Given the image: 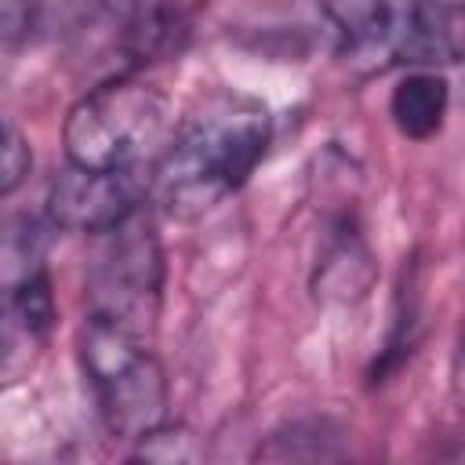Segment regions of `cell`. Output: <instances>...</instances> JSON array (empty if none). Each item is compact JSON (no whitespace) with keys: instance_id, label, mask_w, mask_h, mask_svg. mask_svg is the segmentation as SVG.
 Masks as SVG:
<instances>
[{"instance_id":"8","label":"cell","mask_w":465,"mask_h":465,"mask_svg":"<svg viewBox=\"0 0 465 465\" xmlns=\"http://www.w3.org/2000/svg\"><path fill=\"white\" fill-rule=\"evenodd\" d=\"M371 280H374L371 251H367L352 214L334 218L331 229H327L320 262H316V280H312L316 294L320 298H338V302L363 298Z\"/></svg>"},{"instance_id":"12","label":"cell","mask_w":465,"mask_h":465,"mask_svg":"<svg viewBox=\"0 0 465 465\" xmlns=\"http://www.w3.org/2000/svg\"><path fill=\"white\" fill-rule=\"evenodd\" d=\"M131 458H145V461H196L200 458V447L193 440V432L178 421H163L160 429H153L145 440L134 443Z\"/></svg>"},{"instance_id":"9","label":"cell","mask_w":465,"mask_h":465,"mask_svg":"<svg viewBox=\"0 0 465 465\" xmlns=\"http://www.w3.org/2000/svg\"><path fill=\"white\" fill-rule=\"evenodd\" d=\"M450 105V87L447 76L436 69H411L407 76L396 80L389 94V116L396 131L411 142H429L432 134L443 131Z\"/></svg>"},{"instance_id":"3","label":"cell","mask_w":465,"mask_h":465,"mask_svg":"<svg viewBox=\"0 0 465 465\" xmlns=\"http://www.w3.org/2000/svg\"><path fill=\"white\" fill-rule=\"evenodd\" d=\"M80 371L113 440L138 443L167 421V374L142 334L84 316Z\"/></svg>"},{"instance_id":"4","label":"cell","mask_w":465,"mask_h":465,"mask_svg":"<svg viewBox=\"0 0 465 465\" xmlns=\"http://www.w3.org/2000/svg\"><path fill=\"white\" fill-rule=\"evenodd\" d=\"M163 247L145 218L138 211L134 218L120 222L109 232L94 236V254L87 262V316L120 323L145 338L160 316L163 302Z\"/></svg>"},{"instance_id":"11","label":"cell","mask_w":465,"mask_h":465,"mask_svg":"<svg viewBox=\"0 0 465 465\" xmlns=\"http://www.w3.org/2000/svg\"><path fill=\"white\" fill-rule=\"evenodd\" d=\"M341 429L331 418H298L283 429L269 432L265 443H258L254 458L265 461H298V458H338L341 454Z\"/></svg>"},{"instance_id":"7","label":"cell","mask_w":465,"mask_h":465,"mask_svg":"<svg viewBox=\"0 0 465 465\" xmlns=\"http://www.w3.org/2000/svg\"><path fill=\"white\" fill-rule=\"evenodd\" d=\"M58 305L47 269H33L4 283V378L15 381L54 331Z\"/></svg>"},{"instance_id":"6","label":"cell","mask_w":465,"mask_h":465,"mask_svg":"<svg viewBox=\"0 0 465 465\" xmlns=\"http://www.w3.org/2000/svg\"><path fill=\"white\" fill-rule=\"evenodd\" d=\"M345 62L374 73L403 58L421 0H316Z\"/></svg>"},{"instance_id":"1","label":"cell","mask_w":465,"mask_h":465,"mask_svg":"<svg viewBox=\"0 0 465 465\" xmlns=\"http://www.w3.org/2000/svg\"><path fill=\"white\" fill-rule=\"evenodd\" d=\"M272 142V116L262 98L211 91L174 124L153 167V200L171 218H200L243 189Z\"/></svg>"},{"instance_id":"5","label":"cell","mask_w":465,"mask_h":465,"mask_svg":"<svg viewBox=\"0 0 465 465\" xmlns=\"http://www.w3.org/2000/svg\"><path fill=\"white\" fill-rule=\"evenodd\" d=\"M153 200V171H91L65 160L51 178L44 214L54 229L98 236L145 211Z\"/></svg>"},{"instance_id":"10","label":"cell","mask_w":465,"mask_h":465,"mask_svg":"<svg viewBox=\"0 0 465 465\" xmlns=\"http://www.w3.org/2000/svg\"><path fill=\"white\" fill-rule=\"evenodd\" d=\"M414 69H436L447 62H465V4L421 0L403 58Z\"/></svg>"},{"instance_id":"14","label":"cell","mask_w":465,"mask_h":465,"mask_svg":"<svg viewBox=\"0 0 465 465\" xmlns=\"http://www.w3.org/2000/svg\"><path fill=\"white\" fill-rule=\"evenodd\" d=\"M450 392L465 407V323L458 331V345H454V360H450Z\"/></svg>"},{"instance_id":"13","label":"cell","mask_w":465,"mask_h":465,"mask_svg":"<svg viewBox=\"0 0 465 465\" xmlns=\"http://www.w3.org/2000/svg\"><path fill=\"white\" fill-rule=\"evenodd\" d=\"M33 167V153L22 138V131L7 120L4 124V145H0V196H11Z\"/></svg>"},{"instance_id":"2","label":"cell","mask_w":465,"mask_h":465,"mask_svg":"<svg viewBox=\"0 0 465 465\" xmlns=\"http://www.w3.org/2000/svg\"><path fill=\"white\" fill-rule=\"evenodd\" d=\"M174 124L167 94L138 73L91 84L65 113V160L91 171H153Z\"/></svg>"}]
</instances>
